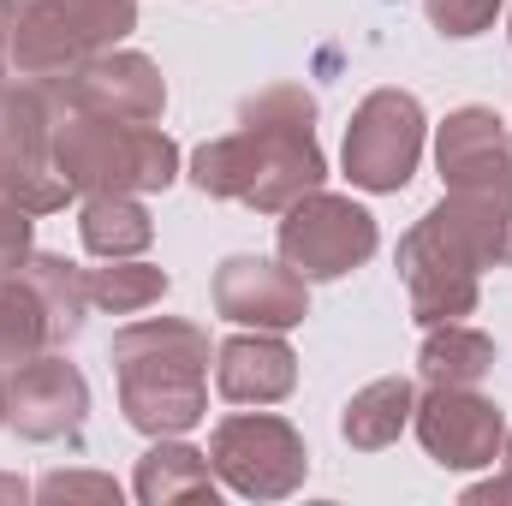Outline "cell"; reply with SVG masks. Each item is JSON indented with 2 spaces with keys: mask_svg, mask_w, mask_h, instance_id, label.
I'll return each instance as SVG.
<instances>
[{
  "mask_svg": "<svg viewBox=\"0 0 512 506\" xmlns=\"http://www.w3.org/2000/svg\"><path fill=\"white\" fill-rule=\"evenodd\" d=\"M191 179L203 197L245 203L256 215H286L304 191L328 179V155L316 143V96L304 84H268L239 102V131L209 137L191 155Z\"/></svg>",
  "mask_w": 512,
  "mask_h": 506,
  "instance_id": "1",
  "label": "cell"
},
{
  "mask_svg": "<svg viewBox=\"0 0 512 506\" xmlns=\"http://www.w3.org/2000/svg\"><path fill=\"white\" fill-rule=\"evenodd\" d=\"M108 358L120 376V411L137 435H191L209 417V328L179 316H143L114 334Z\"/></svg>",
  "mask_w": 512,
  "mask_h": 506,
  "instance_id": "2",
  "label": "cell"
},
{
  "mask_svg": "<svg viewBox=\"0 0 512 506\" xmlns=\"http://www.w3.org/2000/svg\"><path fill=\"white\" fill-rule=\"evenodd\" d=\"M54 173L78 197H108V191L137 197V191H167L185 173V155L161 126H137V120H114V114H90V108L60 102V114H54Z\"/></svg>",
  "mask_w": 512,
  "mask_h": 506,
  "instance_id": "3",
  "label": "cell"
},
{
  "mask_svg": "<svg viewBox=\"0 0 512 506\" xmlns=\"http://www.w3.org/2000/svg\"><path fill=\"white\" fill-rule=\"evenodd\" d=\"M54 114H60V102L42 84L0 90V197L30 215H54L78 197L54 173Z\"/></svg>",
  "mask_w": 512,
  "mask_h": 506,
  "instance_id": "4",
  "label": "cell"
},
{
  "mask_svg": "<svg viewBox=\"0 0 512 506\" xmlns=\"http://www.w3.org/2000/svg\"><path fill=\"white\" fill-rule=\"evenodd\" d=\"M209 465L245 501H286V495L304 489L310 453H304V435L286 417H274V411H233L209 435Z\"/></svg>",
  "mask_w": 512,
  "mask_h": 506,
  "instance_id": "5",
  "label": "cell"
},
{
  "mask_svg": "<svg viewBox=\"0 0 512 506\" xmlns=\"http://www.w3.org/2000/svg\"><path fill=\"white\" fill-rule=\"evenodd\" d=\"M382 245L376 215L340 191H304L286 215H280V262L298 268L304 280H340L352 268H364Z\"/></svg>",
  "mask_w": 512,
  "mask_h": 506,
  "instance_id": "6",
  "label": "cell"
},
{
  "mask_svg": "<svg viewBox=\"0 0 512 506\" xmlns=\"http://www.w3.org/2000/svg\"><path fill=\"white\" fill-rule=\"evenodd\" d=\"M423 131H429V120L411 90H370L346 126V149H340L346 179L376 197L405 191L423 161Z\"/></svg>",
  "mask_w": 512,
  "mask_h": 506,
  "instance_id": "7",
  "label": "cell"
},
{
  "mask_svg": "<svg viewBox=\"0 0 512 506\" xmlns=\"http://www.w3.org/2000/svg\"><path fill=\"white\" fill-rule=\"evenodd\" d=\"M411 429L441 471H483L507 447V411L477 387H423Z\"/></svg>",
  "mask_w": 512,
  "mask_h": 506,
  "instance_id": "8",
  "label": "cell"
},
{
  "mask_svg": "<svg viewBox=\"0 0 512 506\" xmlns=\"http://www.w3.org/2000/svg\"><path fill=\"white\" fill-rule=\"evenodd\" d=\"M96 48L78 36L60 0H0V66L12 84L60 90Z\"/></svg>",
  "mask_w": 512,
  "mask_h": 506,
  "instance_id": "9",
  "label": "cell"
},
{
  "mask_svg": "<svg viewBox=\"0 0 512 506\" xmlns=\"http://www.w3.org/2000/svg\"><path fill=\"white\" fill-rule=\"evenodd\" d=\"M90 417V381L72 358L36 352L6 376V429L24 441H78Z\"/></svg>",
  "mask_w": 512,
  "mask_h": 506,
  "instance_id": "10",
  "label": "cell"
},
{
  "mask_svg": "<svg viewBox=\"0 0 512 506\" xmlns=\"http://www.w3.org/2000/svg\"><path fill=\"white\" fill-rule=\"evenodd\" d=\"M54 96L66 108L114 114V120H137V126H161V114H167V78L137 48H102V54H90Z\"/></svg>",
  "mask_w": 512,
  "mask_h": 506,
  "instance_id": "11",
  "label": "cell"
},
{
  "mask_svg": "<svg viewBox=\"0 0 512 506\" xmlns=\"http://www.w3.org/2000/svg\"><path fill=\"white\" fill-rule=\"evenodd\" d=\"M215 316L239 328L286 334L310 316V280L274 256H227L215 268Z\"/></svg>",
  "mask_w": 512,
  "mask_h": 506,
  "instance_id": "12",
  "label": "cell"
},
{
  "mask_svg": "<svg viewBox=\"0 0 512 506\" xmlns=\"http://www.w3.org/2000/svg\"><path fill=\"white\" fill-rule=\"evenodd\" d=\"M435 167L447 191H483L512 203V126L495 108H453L435 131Z\"/></svg>",
  "mask_w": 512,
  "mask_h": 506,
  "instance_id": "13",
  "label": "cell"
},
{
  "mask_svg": "<svg viewBox=\"0 0 512 506\" xmlns=\"http://www.w3.org/2000/svg\"><path fill=\"white\" fill-rule=\"evenodd\" d=\"M215 387L233 405H274L298 387V352L268 328L233 334L227 346H215Z\"/></svg>",
  "mask_w": 512,
  "mask_h": 506,
  "instance_id": "14",
  "label": "cell"
},
{
  "mask_svg": "<svg viewBox=\"0 0 512 506\" xmlns=\"http://www.w3.org/2000/svg\"><path fill=\"white\" fill-rule=\"evenodd\" d=\"M215 489H221V477H215L209 453H197L179 435H161L137 459V477H131V495L143 506H167V501H209L215 506Z\"/></svg>",
  "mask_w": 512,
  "mask_h": 506,
  "instance_id": "15",
  "label": "cell"
},
{
  "mask_svg": "<svg viewBox=\"0 0 512 506\" xmlns=\"http://www.w3.org/2000/svg\"><path fill=\"white\" fill-rule=\"evenodd\" d=\"M411 411H417V381L405 376H382L370 387H358L340 411V435L358 447V453H382L393 447L405 429H411Z\"/></svg>",
  "mask_w": 512,
  "mask_h": 506,
  "instance_id": "16",
  "label": "cell"
},
{
  "mask_svg": "<svg viewBox=\"0 0 512 506\" xmlns=\"http://www.w3.org/2000/svg\"><path fill=\"white\" fill-rule=\"evenodd\" d=\"M495 370V340L471 322H435L423 328L417 346V376L423 387H477Z\"/></svg>",
  "mask_w": 512,
  "mask_h": 506,
  "instance_id": "17",
  "label": "cell"
},
{
  "mask_svg": "<svg viewBox=\"0 0 512 506\" xmlns=\"http://www.w3.org/2000/svg\"><path fill=\"white\" fill-rule=\"evenodd\" d=\"M78 239H84L90 256L120 262V256L149 251L155 221H149V209H143L131 191H108V197H84V209H78Z\"/></svg>",
  "mask_w": 512,
  "mask_h": 506,
  "instance_id": "18",
  "label": "cell"
},
{
  "mask_svg": "<svg viewBox=\"0 0 512 506\" xmlns=\"http://www.w3.org/2000/svg\"><path fill=\"white\" fill-rule=\"evenodd\" d=\"M18 274L36 286V298H42V310H48L54 346L78 340L84 316L96 310V304H90V268H78V262H66V256H54V251H30V262H24Z\"/></svg>",
  "mask_w": 512,
  "mask_h": 506,
  "instance_id": "19",
  "label": "cell"
},
{
  "mask_svg": "<svg viewBox=\"0 0 512 506\" xmlns=\"http://www.w3.org/2000/svg\"><path fill=\"white\" fill-rule=\"evenodd\" d=\"M36 352H54L48 310H42V298L24 274H0V370L12 376Z\"/></svg>",
  "mask_w": 512,
  "mask_h": 506,
  "instance_id": "20",
  "label": "cell"
},
{
  "mask_svg": "<svg viewBox=\"0 0 512 506\" xmlns=\"http://www.w3.org/2000/svg\"><path fill=\"white\" fill-rule=\"evenodd\" d=\"M167 286H173L167 268H155V262H143V256H120V262H108V268H90V304L108 310V316H137V310L161 304Z\"/></svg>",
  "mask_w": 512,
  "mask_h": 506,
  "instance_id": "21",
  "label": "cell"
},
{
  "mask_svg": "<svg viewBox=\"0 0 512 506\" xmlns=\"http://www.w3.org/2000/svg\"><path fill=\"white\" fill-rule=\"evenodd\" d=\"M66 18L78 24V36L102 54V48H120L131 30H137V0H60Z\"/></svg>",
  "mask_w": 512,
  "mask_h": 506,
  "instance_id": "22",
  "label": "cell"
},
{
  "mask_svg": "<svg viewBox=\"0 0 512 506\" xmlns=\"http://www.w3.org/2000/svg\"><path fill=\"white\" fill-rule=\"evenodd\" d=\"M501 6H507V0H423L429 24H435L441 36H453V42H471V36H483V30L501 18Z\"/></svg>",
  "mask_w": 512,
  "mask_h": 506,
  "instance_id": "23",
  "label": "cell"
},
{
  "mask_svg": "<svg viewBox=\"0 0 512 506\" xmlns=\"http://www.w3.org/2000/svg\"><path fill=\"white\" fill-rule=\"evenodd\" d=\"M36 251V215L0 197V274H18Z\"/></svg>",
  "mask_w": 512,
  "mask_h": 506,
  "instance_id": "24",
  "label": "cell"
},
{
  "mask_svg": "<svg viewBox=\"0 0 512 506\" xmlns=\"http://www.w3.org/2000/svg\"><path fill=\"white\" fill-rule=\"evenodd\" d=\"M36 501H120V483L96 471H54L36 483Z\"/></svg>",
  "mask_w": 512,
  "mask_h": 506,
  "instance_id": "25",
  "label": "cell"
},
{
  "mask_svg": "<svg viewBox=\"0 0 512 506\" xmlns=\"http://www.w3.org/2000/svg\"><path fill=\"white\" fill-rule=\"evenodd\" d=\"M465 501H471V506H483V501H512V435H507V447H501V477H489V483H471V489H465Z\"/></svg>",
  "mask_w": 512,
  "mask_h": 506,
  "instance_id": "26",
  "label": "cell"
},
{
  "mask_svg": "<svg viewBox=\"0 0 512 506\" xmlns=\"http://www.w3.org/2000/svg\"><path fill=\"white\" fill-rule=\"evenodd\" d=\"M30 495H36V489H30L24 477H6V471H0V506H24Z\"/></svg>",
  "mask_w": 512,
  "mask_h": 506,
  "instance_id": "27",
  "label": "cell"
},
{
  "mask_svg": "<svg viewBox=\"0 0 512 506\" xmlns=\"http://www.w3.org/2000/svg\"><path fill=\"white\" fill-rule=\"evenodd\" d=\"M0 423H6V370H0Z\"/></svg>",
  "mask_w": 512,
  "mask_h": 506,
  "instance_id": "28",
  "label": "cell"
},
{
  "mask_svg": "<svg viewBox=\"0 0 512 506\" xmlns=\"http://www.w3.org/2000/svg\"><path fill=\"white\" fill-rule=\"evenodd\" d=\"M6 84H12V78H6V66H0V90H6Z\"/></svg>",
  "mask_w": 512,
  "mask_h": 506,
  "instance_id": "29",
  "label": "cell"
}]
</instances>
